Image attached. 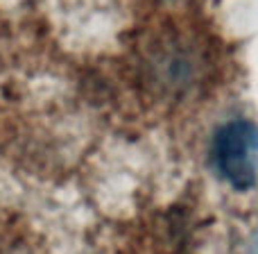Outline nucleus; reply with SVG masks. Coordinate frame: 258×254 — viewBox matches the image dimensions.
<instances>
[{"mask_svg": "<svg viewBox=\"0 0 258 254\" xmlns=\"http://www.w3.org/2000/svg\"><path fill=\"white\" fill-rule=\"evenodd\" d=\"M213 164L231 188L245 193L258 184V125L245 118L224 123L213 136Z\"/></svg>", "mask_w": 258, "mask_h": 254, "instance_id": "1", "label": "nucleus"}, {"mask_svg": "<svg viewBox=\"0 0 258 254\" xmlns=\"http://www.w3.org/2000/svg\"><path fill=\"white\" fill-rule=\"evenodd\" d=\"M249 254H258V234H256L254 243H251V250H249Z\"/></svg>", "mask_w": 258, "mask_h": 254, "instance_id": "2", "label": "nucleus"}]
</instances>
